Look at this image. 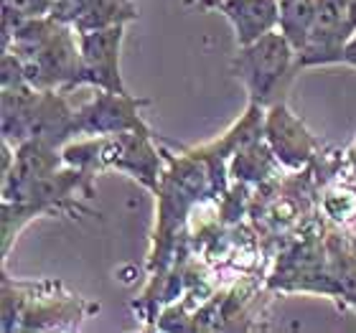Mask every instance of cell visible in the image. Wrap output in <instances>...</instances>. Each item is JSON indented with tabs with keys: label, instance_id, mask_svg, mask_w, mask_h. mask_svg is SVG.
<instances>
[{
	"label": "cell",
	"instance_id": "cell-10",
	"mask_svg": "<svg viewBox=\"0 0 356 333\" xmlns=\"http://www.w3.org/2000/svg\"><path fill=\"white\" fill-rule=\"evenodd\" d=\"M67 165L61 148L46 140H26L15 148L13 165L3 173V201H15L31 184Z\"/></svg>",
	"mask_w": 356,
	"mask_h": 333
},
{
	"label": "cell",
	"instance_id": "cell-13",
	"mask_svg": "<svg viewBox=\"0 0 356 333\" xmlns=\"http://www.w3.org/2000/svg\"><path fill=\"white\" fill-rule=\"evenodd\" d=\"M216 10L232 23L237 46L260 41L280 23V0H222Z\"/></svg>",
	"mask_w": 356,
	"mask_h": 333
},
{
	"label": "cell",
	"instance_id": "cell-15",
	"mask_svg": "<svg viewBox=\"0 0 356 333\" xmlns=\"http://www.w3.org/2000/svg\"><path fill=\"white\" fill-rule=\"evenodd\" d=\"M321 214L339 227H351L356 222V181L343 170L321 188Z\"/></svg>",
	"mask_w": 356,
	"mask_h": 333
},
{
	"label": "cell",
	"instance_id": "cell-6",
	"mask_svg": "<svg viewBox=\"0 0 356 333\" xmlns=\"http://www.w3.org/2000/svg\"><path fill=\"white\" fill-rule=\"evenodd\" d=\"M356 36V0H316V21L296 67H334L341 64L343 51Z\"/></svg>",
	"mask_w": 356,
	"mask_h": 333
},
{
	"label": "cell",
	"instance_id": "cell-8",
	"mask_svg": "<svg viewBox=\"0 0 356 333\" xmlns=\"http://www.w3.org/2000/svg\"><path fill=\"white\" fill-rule=\"evenodd\" d=\"M265 138L273 148L275 158L285 170H303L316 161L323 143L308 130L300 115L290 110L288 102L280 99L265 112Z\"/></svg>",
	"mask_w": 356,
	"mask_h": 333
},
{
	"label": "cell",
	"instance_id": "cell-1",
	"mask_svg": "<svg viewBox=\"0 0 356 333\" xmlns=\"http://www.w3.org/2000/svg\"><path fill=\"white\" fill-rule=\"evenodd\" d=\"M3 51L21 59L31 87L67 95L79 87V33L54 15L23 21L10 36H3Z\"/></svg>",
	"mask_w": 356,
	"mask_h": 333
},
{
	"label": "cell",
	"instance_id": "cell-18",
	"mask_svg": "<svg viewBox=\"0 0 356 333\" xmlns=\"http://www.w3.org/2000/svg\"><path fill=\"white\" fill-rule=\"evenodd\" d=\"M343 173H346L351 181H356V135H354V140L343 148Z\"/></svg>",
	"mask_w": 356,
	"mask_h": 333
},
{
	"label": "cell",
	"instance_id": "cell-3",
	"mask_svg": "<svg viewBox=\"0 0 356 333\" xmlns=\"http://www.w3.org/2000/svg\"><path fill=\"white\" fill-rule=\"evenodd\" d=\"M67 165L84 168L89 173L118 170L133 181L143 184L156 193L161 184V173L165 168L161 135L145 133H118V135H92V138H74L61 148Z\"/></svg>",
	"mask_w": 356,
	"mask_h": 333
},
{
	"label": "cell",
	"instance_id": "cell-9",
	"mask_svg": "<svg viewBox=\"0 0 356 333\" xmlns=\"http://www.w3.org/2000/svg\"><path fill=\"white\" fill-rule=\"evenodd\" d=\"M125 26H110L79 33V87L127 92L120 74Z\"/></svg>",
	"mask_w": 356,
	"mask_h": 333
},
{
	"label": "cell",
	"instance_id": "cell-7",
	"mask_svg": "<svg viewBox=\"0 0 356 333\" xmlns=\"http://www.w3.org/2000/svg\"><path fill=\"white\" fill-rule=\"evenodd\" d=\"M150 107V99L133 97L127 92H104L95 95L82 107H76L74 133L76 138L92 135H118V133H145L156 135L153 127L143 120V110Z\"/></svg>",
	"mask_w": 356,
	"mask_h": 333
},
{
	"label": "cell",
	"instance_id": "cell-2",
	"mask_svg": "<svg viewBox=\"0 0 356 333\" xmlns=\"http://www.w3.org/2000/svg\"><path fill=\"white\" fill-rule=\"evenodd\" d=\"M99 313V303L69 293L59 280H15L3 267V331H69Z\"/></svg>",
	"mask_w": 356,
	"mask_h": 333
},
{
	"label": "cell",
	"instance_id": "cell-19",
	"mask_svg": "<svg viewBox=\"0 0 356 333\" xmlns=\"http://www.w3.org/2000/svg\"><path fill=\"white\" fill-rule=\"evenodd\" d=\"M188 8H196V10H216L222 0H184Z\"/></svg>",
	"mask_w": 356,
	"mask_h": 333
},
{
	"label": "cell",
	"instance_id": "cell-4",
	"mask_svg": "<svg viewBox=\"0 0 356 333\" xmlns=\"http://www.w3.org/2000/svg\"><path fill=\"white\" fill-rule=\"evenodd\" d=\"M3 110V140L18 148L26 140H46L64 148L74 140V115L67 92L59 89H36L31 84L0 89Z\"/></svg>",
	"mask_w": 356,
	"mask_h": 333
},
{
	"label": "cell",
	"instance_id": "cell-17",
	"mask_svg": "<svg viewBox=\"0 0 356 333\" xmlns=\"http://www.w3.org/2000/svg\"><path fill=\"white\" fill-rule=\"evenodd\" d=\"M3 6L13 8L23 18H46V15H54L56 0H3Z\"/></svg>",
	"mask_w": 356,
	"mask_h": 333
},
{
	"label": "cell",
	"instance_id": "cell-11",
	"mask_svg": "<svg viewBox=\"0 0 356 333\" xmlns=\"http://www.w3.org/2000/svg\"><path fill=\"white\" fill-rule=\"evenodd\" d=\"M54 18L74 26L76 33L127 26L140 18L135 0H56Z\"/></svg>",
	"mask_w": 356,
	"mask_h": 333
},
{
	"label": "cell",
	"instance_id": "cell-20",
	"mask_svg": "<svg viewBox=\"0 0 356 333\" xmlns=\"http://www.w3.org/2000/svg\"><path fill=\"white\" fill-rule=\"evenodd\" d=\"M341 64H346V67H354V69H356V36L351 38L349 46H346V51H343Z\"/></svg>",
	"mask_w": 356,
	"mask_h": 333
},
{
	"label": "cell",
	"instance_id": "cell-12",
	"mask_svg": "<svg viewBox=\"0 0 356 333\" xmlns=\"http://www.w3.org/2000/svg\"><path fill=\"white\" fill-rule=\"evenodd\" d=\"M328 275L334 285V303L356 311V234L349 227L328 222Z\"/></svg>",
	"mask_w": 356,
	"mask_h": 333
},
{
	"label": "cell",
	"instance_id": "cell-16",
	"mask_svg": "<svg viewBox=\"0 0 356 333\" xmlns=\"http://www.w3.org/2000/svg\"><path fill=\"white\" fill-rule=\"evenodd\" d=\"M316 21V0H280L277 31L288 38L296 51H303Z\"/></svg>",
	"mask_w": 356,
	"mask_h": 333
},
{
	"label": "cell",
	"instance_id": "cell-5",
	"mask_svg": "<svg viewBox=\"0 0 356 333\" xmlns=\"http://www.w3.org/2000/svg\"><path fill=\"white\" fill-rule=\"evenodd\" d=\"M298 51L280 31H273L250 46H237L232 74L245 84L247 99L262 107L280 102L288 84L298 74Z\"/></svg>",
	"mask_w": 356,
	"mask_h": 333
},
{
	"label": "cell",
	"instance_id": "cell-14",
	"mask_svg": "<svg viewBox=\"0 0 356 333\" xmlns=\"http://www.w3.org/2000/svg\"><path fill=\"white\" fill-rule=\"evenodd\" d=\"M285 173L280 161L275 158L270 143L265 135H254L250 140H245L234 150V156L229 158V178L232 181H242L250 186H260L270 178Z\"/></svg>",
	"mask_w": 356,
	"mask_h": 333
}]
</instances>
